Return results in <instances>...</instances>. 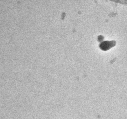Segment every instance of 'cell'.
<instances>
[{"instance_id":"1","label":"cell","mask_w":127,"mask_h":119,"mask_svg":"<svg viewBox=\"0 0 127 119\" xmlns=\"http://www.w3.org/2000/svg\"><path fill=\"white\" fill-rule=\"evenodd\" d=\"M116 41L114 40L111 41H106L100 43L99 47L103 50H108L110 48L116 45Z\"/></svg>"}]
</instances>
